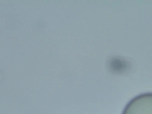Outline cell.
<instances>
[{
	"mask_svg": "<svg viewBox=\"0 0 152 114\" xmlns=\"http://www.w3.org/2000/svg\"><path fill=\"white\" fill-rule=\"evenodd\" d=\"M122 114H152V93L134 98L126 105Z\"/></svg>",
	"mask_w": 152,
	"mask_h": 114,
	"instance_id": "1",
	"label": "cell"
}]
</instances>
